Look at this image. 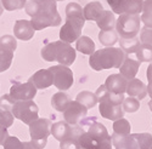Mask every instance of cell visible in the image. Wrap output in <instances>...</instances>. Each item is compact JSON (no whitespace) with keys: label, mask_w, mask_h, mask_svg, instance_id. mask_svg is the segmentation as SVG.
Masks as SVG:
<instances>
[{"label":"cell","mask_w":152,"mask_h":149,"mask_svg":"<svg viewBox=\"0 0 152 149\" xmlns=\"http://www.w3.org/2000/svg\"><path fill=\"white\" fill-rule=\"evenodd\" d=\"M85 24L83 7L77 3H69L66 6V22L60 29V39L65 43H74L82 35Z\"/></svg>","instance_id":"6da1fadb"},{"label":"cell","mask_w":152,"mask_h":149,"mask_svg":"<svg viewBox=\"0 0 152 149\" xmlns=\"http://www.w3.org/2000/svg\"><path fill=\"white\" fill-rule=\"evenodd\" d=\"M96 97L99 103V111L102 118L116 121L124 115L122 103L124 101V95H116L110 92L105 85H101L96 90Z\"/></svg>","instance_id":"7a4b0ae2"},{"label":"cell","mask_w":152,"mask_h":149,"mask_svg":"<svg viewBox=\"0 0 152 149\" xmlns=\"http://www.w3.org/2000/svg\"><path fill=\"white\" fill-rule=\"evenodd\" d=\"M124 59L125 54L121 47H105L90 55L89 66L96 72L111 68L119 69Z\"/></svg>","instance_id":"3957f363"},{"label":"cell","mask_w":152,"mask_h":149,"mask_svg":"<svg viewBox=\"0 0 152 149\" xmlns=\"http://www.w3.org/2000/svg\"><path fill=\"white\" fill-rule=\"evenodd\" d=\"M43 59L48 62H58L62 66H71L75 61V50L65 41H53L46 44L40 51Z\"/></svg>","instance_id":"277c9868"},{"label":"cell","mask_w":152,"mask_h":149,"mask_svg":"<svg viewBox=\"0 0 152 149\" xmlns=\"http://www.w3.org/2000/svg\"><path fill=\"white\" fill-rule=\"evenodd\" d=\"M111 138L116 149H150L152 145L151 133H129L126 136L113 133Z\"/></svg>","instance_id":"5b68a950"},{"label":"cell","mask_w":152,"mask_h":149,"mask_svg":"<svg viewBox=\"0 0 152 149\" xmlns=\"http://www.w3.org/2000/svg\"><path fill=\"white\" fill-rule=\"evenodd\" d=\"M140 16L139 15H119L116 21V32L123 39H132L140 32Z\"/></svg>","instance_id":"8992f818"},{"label":"cell","mask_w":152,"mask_h":149,"mask_svg":"<svg viewBox=\"0 0 152 149\" xmlns=\"http://www.w3.org/2000/svg\"><path fill=\"white\" fill-rule=\"evenodd\" d=\"M11 113L23 124L29 125L31 122L38 119L39 108L33 102V99H31V101H16L15 104L12 106Z\"/></svg>","instance_id":"52a82bcc"},{"label":"cell","mask_w":152,"mask_h":149,"mask_svg":"<svg viewBox=\"0 0 152 149\" xmlns=\"http://www.w3.org/2000/svg\"><path fill=\"white\" fill-rule=\"evenodd\" d=\"M31 23L34 30H43L48 27H57L61 24V16L57 12V7L46 9L35 17H32Z\"/></svg>","instance_id":"ba28073f"},{"label":"cell","mask_w":152,"mask_h":149,"mask_svg":"<svg viewBox=\"0 0 152 149\" xmlns=\"http://www.w3.org/2000/svg\"><path fill=\"white\" fill-rule=\"evenodd\" d=\"M49 70L53 73V77H54V84L53 85H55L58 90L67 91L72 88L74 79H73V73L68 67L62 66V64H57V66L50 67Z\"/></svg>","instance_id":"9c48e42d"},{"label":"cell","mask_w":152,"mask_h":149,"mask_svg":"<svg viewBox=\"0 0 152 149\" xmlns=\"http://www.w3.org/2000/svg\"><path fill=\"white\" fill-rule=\"evenodd\" d=\"M9 95L15 101H31L37 95V88L29 81L28 82L14 81Z\"/></svg>","instance_id":"30bf717a"},{"label":"cell","mask_w":152,"mask_h":149,"mask_svg":"<svg viewBox=\"0 0 152 149\" xmlns=\"http://www.w3.org/2000/svg\"><path fill=\"white\" fill-rule=\"evenodd\" d=\"M50 127H51V121L45 118H38L33 122L29 124V135L32 141H48L50 135Z\"/></svg>","instance_id":"8fae6325"},{"label":"cell","mask_w":152,"mask_h":149,"mask_svg":"<svg viewBox=\"0 0 152 149\" xmlns=\"http://www.w3.org/2000/svg\"><path fill=\"white\" fill-rule=\"evenodd\" d=\"M88 109L77 101H71L67 108L63 111V119L69 125H77V124L86 116Z\"/></svg>","instance_id":"7c38bea8"},{"label":"cell","mask_w":152,"mask_h":149,"mask_svg":"<svg viewBox=\"0 0 152 149\" xmlns=\"http://www.w3.org/2000/svg\"><path fill=\"white\" fill-rule=\"evenodd\" d=\"M34 33H35V30L32 26L31 21L18 20L15 22V26H14L15 38H17L22 41H28L34 36Z\"/></svg>","instance_id":"4fadbf2b"},{"label":"cell","mask_w":152,"mask_h":149,"mask_svg":"<svg viewBox=\"0 0 152 149\" xmlns=\"http://www.w3.org/2000/svg\"><path fill=\"white\" fill-rule=\"evenodd\" d=\"M126 84H128V80H126L124 77H122L121 74H111V75L106 79L104 85L112 93L124 95V92L126 90Z\"/></svg>","instance_id":"5bb4252c"},{"label":"cell","mask_w":152,"mask_h":149,"mask_svg":"<svg viewBox=\"0 0 152 149\" xmlns=\"http://www.w3.org/2000/svg\"><path fill=\"white\" fill-rule=\"evenodd\" d=\"M28 81L35 86L37 90L38 89L43 90V89H46L54 84V77H53V73L49 69H40L37 73H34L29 78Z\"/></svg>","instance_id":"9a60e30c"},{"label":"cell","mask_w":152,"mask_h":149,"mask_svg":"<svg viewBox=\"0 0 152 149\" xmlns=\"http://www.w3.org/2000/svg\"><path fill=\"white\" fill-rule=\"evenodd\" d=\"M50 133H51L57 141H65L67 138H71L74 135V129L66 121H57L53 124L50 127Z\"/></svg>","instance_id":"2e32d148"},{"label":"cell","mask_w":152,"mask_h":149,"mask_svg":"<svg viewBox=\"0 0 152 149\" xmlns=\"http://www.w3.org/2000/svg\"><path fill=\"white\" fill-rule=\"evenodd\" d=\"M139 68H140V62H139L137 59H134L132 57L125 56V59L123 61L122 66L119 67V74L129 81V80L135 78Z\"/></svg>","instance_id":"e0dca14e"},{"label":"cell","mask_w":152,"mask_h":149,"mask_svg":"<svg viewBox=\"0 0 152 149\" xmlns=\"http://www.w3.org/2000/svg\"><path fill=\"white\" fill-rule=\"evenodd\" d=\"M125 92L129 95V97H134L137 101L144 99L147 95V89L146 85L140 80V79H132L126 84V90Z\"/></svg>","instance_id":"ac0fdd59"},{"label":"cell","mask_w":152,"mask_h":149,"mask_svg":"<svg viewBox=\"0 0 152 149\" xmlns=\"http://www.w3.org/2000/svg\"><path fill=\"white\" fill-rule=\"evenodd\" d=\"M116 21H117L116 16H115V14H113L112 11L104 10L95 22H96L97 27L101 30H110V29H115L116 28Z\"/></svg>","instance_id":"d6986e66"},{"label":"cell","mask_w":152,"mask_h":149,"mask_svg":"<svg viewBox=\"0 0 152 149\" xmlns=\"http://www.w3.org/2000/svg\"><path fill=\"white\" fill-rule=\"evenodd\" d=\"M102 11H104V6L100 1H91L86 4L83 9L85 21H96Z\"/></svg>","instance_id":"ffe728a7"},{"label":"cell","mask_w":152,"mask_h":149,"mask_svg":"<svg viewBox=\"0 0 152 149\" xmlns=\"http://www.w3.org/2000/svg\"><path fill=\"white\" fill-rule=\"evenodd\" d=\"M75 48L79 52L84 55H91L95 52V43L89 38V36H79L77 43H75Z\"/></svg>","instance_id":"44dd1931"},{"label":"cell","mask_w":152,"mask_h":149,"mask_svg":"<svg viewBox=\"0 0 152 149\" xmlns=\"http://www.w3.org/2000/svg\"><path fill=\"white\" fill-rule=\"evenodd\" d=\"M69 102H71V99H69L68 95H66L65 92H56L51 98L53 108L56 109L57 111H61V113L65 111V109L67 108Z\"/></svg>","instance_id":"7402d4cb"},{"label":"cell","mask_w":152,"mask_h":149,"mask_svg":"<svg viewBox=\"0 0 152 149\" xmlns=\"http://www.w3.org/2000/svg\"><path fill=\"white\" fill-rule=\"evenodd\" d=\"M75 101L79 102L80 104H83L86 109H90L97 104V97L95 93H93L90 91H82L77 95Z\"/></svg>","instance_id":"603a6c76"},{"label":"cell","mask_w":152,"mask_h":149,"mask_svg":"<svg viewBox=\"0 0 152 149\" xmlns=\"http://www.w3.org/2000/svg\"><path fill=\"white\" fill-rule=\"evenodd\" d=\"M99 41L106 47H112L118 41V34L115 29L110 30H100L99 33Z\"/></svg>","instance_id":"cb8c5ba5"},{"label":"cell","mask_w":152,"mask_h":149,"mask_svg":"<svg viewBox=\"0 0 152 149\" xmlns=\"http://www.w3.org/2000/svg\"><path fill=\"white\" fill-rule=\"evenodd\" d=\"M119 45H121V48L124 51L125 55H130V54H135L136 52L139 45H140V40H139L136 36L135 38H132V39L121 38L119 39Z\"/></svg>","instance_id":"d4e9b609"},{"label":"cell","mask_w":152,"mask_h":149,"mask_svg":"<svg viewBox=\"0 0 152 149\" xmlns=\"http://www.w3.org/2000/svg\"><path fill=\"white\" fill-rule=\"evenodd\" d=\"M136 59L140 62H152V45L140 44L135 52Z\"/></svg>","instance_id":"484cf974"},{"label":"cell","mask_w":152,"mask_h":149,"mask_svg":"<svg viewBox=\"0 0 152 149\" xmlns=\"http://www.w3.org/2000/svg\"><path fill=\"white\" fill-rule=\"evenodd\" d=\"M113 133L116 135H119V136H126L129 135L130 131H132V126H130V122L124 119V118H121L118 120H116L113 122Z\"/></svg>","instance_id":"4316f807"},{"label":"cell","mask_w":152,"mask_h":149,"mask_svg":"<svg viewBox=\"0 0 152 149\" xmlns=\"http://www.w3.org/2000/svg\"><path fill=\"white\" fill-rule=\"evenodd\" d=\"M14 59V52L0 48V73L7 70Z\"/></svg>","instance_id":"83f0119b"},{"label":"cell","mask_w":152,"mask_h":149,"mask_svg":"<svg viewBox=\"0 0 152 149\" xmlns=\"http://www.w3.org/2000/svg\"><path fill=\"white\" fill-rule=\"evenodd\" d=\"M16 47H17V41H16L15 36H12V35H3L1 38H0V48L15 52Z\"/></svg>","instance_id":"f1b7e54d"},{"label":"cell","mask_w":152,"mask_h":149,"mask_svg":"<svg viewBox=\"0 0 152 149\" xmlns=\"http://www.w3.org/2000/svg\"><path fill=\"white\" fill-rule=\"evenodd\" d=\"M122 107L124 113H135L140 108V102L134 97H128V98H124Z\"/></svg>","instance_id":"f546056e"},{"label":"cell","mask_w":152,"mask_h":149,"mask_svg":"<svg viewBox=\"0 0 152 149\" xmlns=\"http://www.w3.org/2000/svg\"><path fill=\"white\" fill-rule=\"evenodd\" d=\"M3 7L7 11H16L21 10L26 6L27 0H0Z\"/></svg>","instance_id":"4dcf8cb0"},{"label":"cell","mask_w":152,"mask_h":149,"mask_svg":"<svg viewBox=\"0 0 152 149\" xmlns=\"http://www.w3.org/2000/svg\"><path fill=\"white\" fill-rule=\"evenodd\" d=\"M107 4L110 5L113 14L123 15V14H125L128 0H107Z\"/></svg>","instance_id":"1f68e13d"},{"label":"cell","mask_w":152,"mask_h":149,"mask_svg":"<svg viewBox=\"0 0 152 149\" xmlns=\"http://www.w3.org/2000/svg\"><path fill=\"white\" fill-rule=\"evenodd\" d=\"M142 5H144V0H128L125 14L139 15L140 12H142Z\"/></svg>","instance_id":"d6a6232c"},{"label":"cell","mask_w":152,"mask_h":149,"mask_svg":"<svg viewBox=\"0 0 152 149\" xmlns=\"http://www.w3.org/2000/svg\"><path fill=\"white\" fill-rule=\"evenodd\" d=\"M14 119H15V116L12 115L11 110H6V109L0 108V126H4L5 129L12 126Z\"/></svg>","instance_id":"836d02e7"},{"label":"cell","mask_w":152,"mask_h":149,"mask_svg":"<svg viewBox=\"0 0 152 149\" xmlns=\"http://www.w3.org/2000/svg\"><path fill=\"white\" fill-rule=\"evenodd\" d=\"M60 149H80L78 141H77V137H75V132L71 138H67L65 141L60 142Z\"/></svg>","instance_id":"e575fe53"},{"label":"cell","mask_w":152,"mask_h":149,"mask_svg":"<svg viewBox=\"0 0 152 149\" xmlns=\"http://www.w3.org/2000/svg\"><path fill=\"white\" fill-rule=\"evenodd\" d=\"M4 149H23V142H21L17 137L9 136L4 143Z\"/></svg>","instance_id":"d590c367"},{"label":"cell","mask_w":152,"mask_h":149,"mask_svg":"<svg viewBox=\"0 0 152 149\" xmlns=\"http://www.w3.org/2000/svg\"><path fill=\"white\" fill-rule=\"evenodd\" d=\"M141 44H147V45H152V28H147L144 27L140 32V39Z\"/></svg>","instance_id":"8d00e7d4"},{"label":"cell","mask_w":152,"mask_h":149,"mask_svg":"<svg viewBox=\"0 0 152 149\" xmlns=\"http://www.w3.org/2000/svg\"><path fill=\"white\" fill-rule=\"evenodd\" d=\"M15 102L16 101L10 95H4V96L0 97V108L6 109V110H11L12 106L15 104Z\"/></svg>","instance_id":"74e56055"},{"label":"cell","mask_w":152,"mask_h":149,"mask_svg":"<svg viewBox=\"0 0 152 149\" xmlns=\"http://www.w3.org/2000/svg\"><path fill=\"white\" fill-rule=\"evenodd\" d=\"M140 20L145 24V27L152 28V12H142Z\"/></svg>","instance_id":"f35d334b"},{"label":"cell","mask_w":152,"mask_h":149,"mask_svg":"<svg viewBox=\"0 0 152 149\" xmlns=\"http://www.w3.org/2000/svg\"><path fill=\"white\" fill-rule=\"evenodd\" d=\"M9 137V131L4 126H0V145H4L6 138Z\"/></svg>","instance_id":"ab89813d"},{"label":"cell","mask_w":152,"mask_h":149,"mask_svg":"<svg viewBox=\"0 0 152 149\" xmlns=\"http://www.w3.org/2000/svg\"><path fill=\"white\" fill-rule=\"evenodd\" d=\"M142 12H152V0H144Z\"/></svg>","instance_id":"60d3db41"},{"label":"cell","mask_w":152,"mask_h":149,"mask_svg":"<svg viewBox=\"0 0 152 149\" xmlns=\"http://www.w3.org/2000/svg\"><path fill=\"white\" fill-rule=\"evenodd\" d=\"M146 78L148 81H152V63L147 67V70H146Z\"/></svg>","instance_id":"b9f144b4"},{"label":"cell","mask_w":152,"mask_h":149,"mask_svg":"<svg viewBox=\"0 0 152 149\" xmlns=\"http://www.w3.org/2000/svg\"><path fill=\"white\" fill-rule=\"evenodd\" d=\"M146 89H147V93L150 95V97L152 99V81H148V85L146 86Z\"/></svg>","instance_id":"7bdbcfd3"},{"label":"cell","mask_w":152,"mask_h":149,"mask_svg":"<svg viewBox=\"0 0 152 149\" xmlns=\"http://www.w3.org/2000/svg\"><path fill=\"white\" fill-rule=\"evenodd\" d=\"M23 149H35V148L31 144V142H23Z\"/></svg>","instance_id":"ee69618b"},{"label":"cell","mask_w":152,"mask_h":149,"mask_svg":"<svg viewBox=\"0 0 152 149\" xmlns=\"http://www.w3.org/2000/svg\"><path fill=\"white\" fill-rule=\"evenodd\" d=\"M3 11H4V7H3L1 3H0V16H1V15H3Z\"/></svg>","instance_id":"f6af8a7d"},{"label":"cell","mask_w":152,"mask_h":149,"mask_svg":"<svg viewBox=\"0 0 152 149\" xmlns=\"http://www.w3.org/2000/svg\"><path fill=\"white\" fill-rule=\"evenodd\" d=\"M148 108H150V109H151V111H152V99L148 102Z\"/></svg>","instance_id":"bcb514c9"},{"label":"cell","mask_w":152,"mask_h":149,"mask_svg":"<svg viewBox=\"0 0 152 149\" xmlns=\"http://www.w3.org/2000/svg\"><path fill=\"white\" fill-rule=\"evenodd\" d=\"M56 1H63V0H56Z\"/></svg>","instance_id":"7dc6e473"},{"label":"cell","mask_w":152,"mask_h":149,"mask_svg":"<svg viewBox=\"0 0 152 149\" xmlns=\"http://www.w3.org/2000/svg\"><path fill=\"white\" fill-rule=\"evenodd\" d=\"M150 149H152V145H151V148H150Z\"/></svg>","instance_id":"c3c4849f"}]
</instances>
